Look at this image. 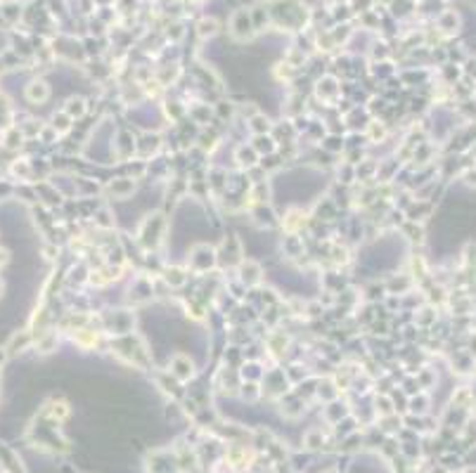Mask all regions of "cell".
Segmentation results:
<instances>
[{"mask_svg": "<svg viewBox=\"0 0 476 473\" xmlns=\"http://www.w3.org/2000/svg\"><path fill=\"white\" fill-rule=\"evenodd\" d=\"M176 374L180 376V379H185V376H190L192 374V362L187 360V357H176Z\"/></svg>", "mask_w": 476, "mask_h": 473, "instance_id": "obj_1", "label": "cell"}, {"mask_svg": "<svg viewBox=\"0 0 476 473\" xmlns=\"http://www.w3.org/2000/svg\"><path fill=\"white\" fill-rule=\"evenodd\" d=\"M29 97L31 100H45L48 97V88H45V83H34L31 88H29Z\"/></svg>", "mask_w": 476, "mask_h": 473, "instance_id": "obj_2", "label": "cell"}]
</instances>
